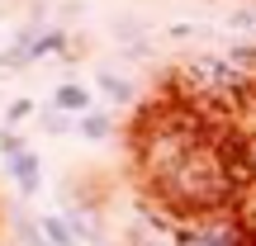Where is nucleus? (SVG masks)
I'll return each mask as SVG.
<instances>
[{
  "mask_svg": "<svg viewBox=\"0 0 256 246\" xmlns=\"http://www.w3.org/2000/svg\"><path fill=\"white\" fill-rule=\"evenodd\" d=\"M28 114H38V100H28V95H19V100L5 104V128H19L28 119Z\"/></svg>",
  "mask_w": 256,
  "mask_h": 246,
  "instance_id": "obj_10",
  "label": "nucleus"
},
{
  "mask_svg": "<svg viewBox=\"0 0 256 246\" xmlns=\"http://www.w3.org/2000/svg\"><path fill=\"white\" fill-rule=\"evenodd\" d=\"M38 119H43V128H48L52 137H66V133H76V119H72V114H62V109H52V104H48V109L38 114Z\"/></svg>",
  "mask_w": 256,
  "mask_h": 246,
  "instance_id": "obj_9",
  "label": "nucleus"
},
{
  "mask_svg": "<svg viewBox=\"0 0 256 246\" xmlns=\"http://www.w3.org/2000/svg\"><path fill=\"white\" fill-rule=\"evenodd\" d=\"M52 52H66V33H62V28H52V24H43L34 33V43H28V66L43 62V57H52Z\"/></svg>",
  "mask_w": 256,
  "mask_h": 246,
  "instance_id": "obj_8",
  "label": "nucleus"
},
{
  "mask_svg": "<svg viewBox=\"0 0 256 246\" xmlns=\"http://www.w3.org/2000/svg\"><path fill=\"white\" fill-rule=\"evenodd\" d=\"M114 114L110 109H90V114H81V119H76V133L86 137V142H104V137H114Z\"/></svg>",
  "mask_w": 256,
  "mask_h": 246,
  "instance_id": "obj_7",
  "label": "nucleus"
},
{
  "mask_svg": "<svg viewBox=\"0 0 256 246\" xmlns=\"http://www.w3.org/2000/svg\"><path fill=\"white\" fill-rule=\"evenodd\" d=\"M48 104H52V109H62V114H72V119H81V114L95 109V90H90L86 81H62V85L52 90V100H48Z\"/></svg>",
  "mask_w": 256,
  "mask_h": 246,
  "instance_id": "obj_4",
  "label": "nucleus"
},
{
  "mask_svg": "<svg viewBox=\"0 0 256 246\" xmlns=\"http://www.w3.org/2000/svg\"><path fill=\"white\" fill-rule=\"evenodd\" d=\"M38 228H43V237L52 242V246H81V232L72 228V218H66V213H43V218H38Z\"/></svg>",
  "mask_w": 256,
  "mask_h": 246,
  "instance_id": "obj_6",
  "label": "nucleus"
},
{
  "mask_svg": "<svg viewBox=\"0 0 256 246\" xmlns=\"http://www.w3.org/2000/svg\"><path fill=\"white\" fill-rule=\"evenodd\" d=\"M95 90H100L104 100H114V104H133L138 100V85L128 81V76H119L114 66H100V71H95Z\"/></svg>",
  "mask_w": 256,
  "mask_h": 246,
  "instance_id": "obj_5",
  "label": "nucleus"
},
{
  "mask_svg": "<svg viewBox=\"0 0 256 246\" xmlns=\"http://www.w3.org/2000/svg\"><path fill=\"white\" fill-rule=\"evenodd\" d=\"M252 194H256V190H252ZM252 218H256V209H252Z\"/></svg>",
  "mask_w": 256,
  "mask_h": 246,
  "instance_id": "obj_12",
  "label": "nucleus"
},
{
  "mask_svg": "<svg viewBox=\"0 0 256 246\" xmlns=\"http://www.w3.org/2000/svg\"><path fill=\"white\" fill-rule=\"evenodd\" d=\"M152 190H156V199H162L176 218L218 213V209H232V204L247 199V194H242V185L228 175V166H223L214 137L194 142L190 152L171 166V171H162V175L152 180Z\"/></svg>",
  "mask_w": 256,
  "mask_h": 246,
  "instance_id": "obj_1",
  "label": "nucleus"
},
{
  "mask_svg": "<svg viewBox=\"0 0 256 246\" xmlns=\"http://www.w3.org/2000/svg\"><path fill=\"white\" fill-rule=\"evenodd\" d=\"M171 246H256V218H252L247 199L232 204V209H218V213L180 218Z\"/></svg>",
  "mask_w": 256,
  "mask_h": 246,
  "instance_id": "obj_2",
  "label": "nucleus"
},
{
  "mask_svg": "<svg viewBox=\"0 0 256 246\" xmlns=\"http://www.w3.org/2000/svg\"><path fill=\"white\" fill-rule=\"evenodd\" d=\"M5 171H10V180H14V190L24 194V199H34V194H38V185H43V161H38L34 147L19 152V156H10Z\"/></svg>",
  "mask_w": 256,
  "mask_h": 246,
  "instance_id": "obj_3",
  "label": "nucleus"
},
{
  "mask_svg": "<svg viewBox=\"0 0 256 246\" xmlns=\"http://www.w3.org/2000/svg\"><path fill=\"white\" fill-rule=\"evenodd\" d=\"M19 152H28L24 137H19L14 128H0V161H10V156H19Z\"/></svg>",
  "mask_w": 256,
  "mask_h": 246,
  "instance_id": "obj_11",
  "label": "nucleus"
}]
</instances>
